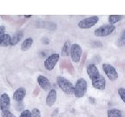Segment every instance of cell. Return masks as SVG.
I'll list each match as a JSON object with an SVG mask.
<instances>
[{
    "mask_svg": "<svg viewBox=\"0 0 125 117\" xmlns=\"http://www.w3.org/2000/svg\"><path fill=\"white\" fill-rule=\"evenodd\" d=\"M57 84L59 88H61V90H62V92H64L66 95H69V96L74 95L75 86H73V84L69 80H67L66 78L62 77V76H57Z\"/></svg>",
    "mask_w": 125,
    "mask_h": 117,
    "instance_id": "6da1fadb",
    "label": "cell"
},
{
    "mask_svg": "<svg viewBox=\"0 0 125 117\" xmlns=\"http://www.w3.org/2000/svg\"><path fill=\"white\" fill-rule=\"evenodd\" d=\"M87 88H88V84L85 79L83 78H79L76 81L75 84L74 88V96L76 98H82L84 96V95L87 92Z\"/></svg>",
    "mask_w": 125,
    "mask_h": 117,
    "instance_id": "7a4b0ae2",
    "label": "cell"
},
{
    "mask_svg": "<svg viewBox=\"0 0 125 117\" xmlns=\"http://www.w3.org/2000/svg\"><path fill=\"white\" fill-rule=\"evenodd\" d=\"M115 29V25L110 24V23H107V24H104V25L100 26L99 28L96 29L95 31H94V33H95L96 37H107V36L113 33Z\"/></svg>",
    "mask_w": 125,
    "mask_h": 117,
    "instance_id": "3957f363",
    "label": "cell"
},
{
    "mask_svg": "<svg viewBox=\"0 0 125 117\" xmlns=\"http://www.w3.org/2000/svg\"><path fill=\"white\" fill-rule=\"evenodd\" d=\"M99 21V18L97 16H91L89 18H86L82 19L81 21H79V23H77V26L80 29H87L92 28L94 25H96V23Z\"/></svg>",
    "mask_w": 125,
    "mask_h": 117,
    "instance_id": "277c9868",
    "label": "cell"
},
{
    "mask_svg": "<svg viewBox=\"0 0 125 117\" xmlns=\"http://www.w3.org/2000/svg\"><path fill=\"white\" fill-rule=\"evenodd\" d=\"M103 70L104 71L106 76L109 78V81L114 82L118 79V73L112 65L109 64V63H104L103 64Z\"/></svg>",
    "mask_w": 125,
    "mask_h": 117,
    "instance_id": "5b68a950",
    "label": "cell"
},
{
    "mask_svg": "<svg viewBox=\"0 0 125 117\" xmlns=\"http://www.w3.org/2000/svg\"><path fill=\"white\" fill-rule=\"evenodd\" d=\"M59 57H60V56L58 53H53L51 56H49L43 62L44 68L47 70H52L59 61Z\"/></svg>",
    "mask_w": 125,
    "mask_h": 117,
    "instance_id": "8992f818",
    "label": "cell"
},
{
    "mask_svg": "<svg viewBox=\"0 0 125 117\" xmlns=\"http://www.w3.org/2000/svg\"><path fill=\"white\" fill-rule=\"evenodd\" d=\"M82 55H83V49L80 45L77 44V43L72 44L71 49H70V57H71V60L74 62H79Z\"/></svg>",
    "mask_w": 125,
    "mask_h": 117,
    "instance_id": "52a82bcc",
    "label": "cell"
},
{
    "mask_svg": "<svg viewBox=\"0 0 125 117\" xmlns=\"http://www.w3.org/2000/svg\"><path fill=\"white\" fill-rule=\"evenodd\" d=\"M10 107V99L8 94L3 93L0 95V110L3 111H8Z\"/></svg>",
    "mask_w": 125,
    "mask_h": 117,
    "instance_id": "ba28073f",
    "label": "cell"
},
{
    "mask_svg": "<svg viewBox=\"0 0 125 117\" xmlns=\"http://www.w3.org/2000/svg\"><path fill=\"white\" fill-rule=\"evenodd\" d=\"M92 81V86L96 89H104L106 87V81L104 76H99L98 77L95 78Z\"/></svg>",
    "mask_w": 125,
    "mask_h": 117,
    "instance_id": "9c48e42d",
    "label": "cell"
},
{
    "mask_svg": "<svg viewBox=\"0 0 125 117\" xmlns=\"http://www.w3.org/2000/svg\"><path fill=\"white\" fill-rule=\"evenodd\" d=\"M37 83H38L39 87L41 88H43V90H51V83L50 82V80L46 76H38L37 77Z\"/></svg>",
    "mask_w": 125,
    "mask_h": 117,
    "instance_id": "30bf717a",
    "label": "cell"
},
{
    "mask_svg": "<svg viewBox=\"0 0 125 117\" xmlns=\"http://www.w3.org/2000/svg\"><path fill=\"white\" fill-rule=\"evenodd\" d=\"M57 90L55 88H51L46 96V100H45L46 105L48 107H52L55 104V102H56V101H57Z\"/></svg>",
    "mask_w": 125,
    "mask_h": 117,
    "instance_id": "8fae6325",
    "label": "cell"
},
{
    "mask_svg": "<svg viewBox=\"0 0 125 117\" xmlns=\"http://www.w3.org/2000/svg\"><path fill=\"white\" fill-rule=\"evenodd\" d=\"M86 71H87V74H88L89 77L93 80L95 78L98 77L99 76H101L99 72V69L97 68V67L95 64H89L86 68Z\"/></svg>",
    "mask_w": 125,
    "mask_h": 117,
    "instance_id": "7c38bea8",
    "label": "cell"
},
{
    "mask_svg": "<svg viewBox=\"0 0 125 117\" xmlns=\"http://www.w3.org/2000/svg\"><path fill=\"white\" fill-rule=\"evenodd\" d=\"M26 96V89L23 87L18 88L14 91L13 93V100L18 102H21L24 99Z\"/></svg>",
    "mask_w": 125,
    "mask_h": 117,
    "instance_id": "4fadbf2b",
    "label": "cell"
},
{
    "mask_svg": "<svg viewBox=\"0 0 125 117\" xmlns=\"http://www.w3.org/2000/svg\"><path fill=\"white\" fill-rule=\"evenodd\" d=\"M32 44H33V38L32 37H28L27 39H25L22 43L20 49H21L22 51H27L31 49V47L32 46Z\"/></svg>",
    "mask_w": 125,
    "mask_h": 117,
    "instance_id": "5bb4252c",
    "label": "cell"
},
{
    "mask_svg": "<svg viewBox=\"0 0 125 117\" xmlns=\"http://www.w3.org/2000/svg\"><path fill=\"white\" fill-rule=\"evenodd\" d=\"M71 46H72V44L70 43V42L69 40H67L64 43V44H63V46H62V51H61V55H62V57H68V56H70Z\"/></svg>",
    "mask_w": 125,
    "mask_h": 117,
    "instance_id": "9a60e30c",
    "label": "cell"
},
{
    "mask_svg": "<svg viewBox=\"0 0 125 117\" xmlns=\"http://www.w3.org/2000/svg\"><path fill=\"white\" fill-rule=\"evenodd\" d=\"M23 37V33L22 31H18L16 34H14L13 37H11V41H10V46H15L17 45L20 41L22 40Z\"/></svg>",
    "mask_w": 125,
    "mask_h": 117,
    "instance_id": "2e32d148",
    "label": "cell"
},
{
    "mask_svg": "<svg viewBox=\"0 0 125 117\" xmlns=\"http://www.w3.org/2000/svg\"><path fill=\"white\" fill-rule=\"evenodd\" d=\"M108 117H123L122 112L120 111L119 109L116 108H111L109 109L107 112Z\"/></svg>",
    "mask_w": 125,
    "mask_h": 117,
    "instance_id": "e0dca14e",
    "label": "cell"
},
{
    "mask_svg": "<svg viewBox=\"0 0 125 117\" xmlns=\"http://www.w3.org/2000/svg\"><path fill=\"white\" fill-rule=\"evenodd\" d=\"M123 16L122 15H110L109 16V23L110 24H115V23H118L119 21H121L123 19Z\"/></svg>",
    "mask_w": 125,
    "mask_h": 117,
    "instance_id": "ac0fdd59",
    "label": "cell"
},
{
    "mask_svg": "<svg viewBox=\"0 0 125 117\" xmlns=\"http://www.w3.org/2000/svg\"><path fill=\"white\" fill-rule=\"evenodd\" d=\"M10 41H11V37L9 34H5L4 37V39H3L2 45L4 47L9 46V45H10Z\"/></svg>",
    "mask_w": 125,
    "mask_h": 117,
    "instance_id": "d6986e66",
    "label": "cell"
},
{
    "mask_svg": "<svg viewBox=\"0 0 125 117\" xmlns=\"http://www.w3.org/2000/svg\"><path fill=\"white\" fill-rule=\"evenodd\" d=\"M5 34V27L4 25H1L0 26V45H2L3 39H4V37Z\"/></svg>",
    "mask_w": 125,
    "mask_h": 117,
    "instance_id": "ffe728a7",
    "label": "cell"
},
{
    "mask_svg": "<svg viewBox=\"0 0 125 117\" xmlns=\"http://www.w3.org/2000/svg\"><path fill=\"white\" fill-rule=\"evenodd\" d=\"M31 117H41V112L38 108L35 107L31 110Z\"/></svg>",
    "mask_w": 125,
    "mask_h": 117,
    "instance_id": "44dd1931",
    "label": "cell"
},
{
    "mask_svg": "<svg viewBox=\"0 0 125 117\" xmlns=\"http://www.w3.org/2000/svg\"><path fill=\"white\" fill-rule=\"evenodd\" d=\"M118 95L121 97L122 101L125 103V88H118Z\"/></svg>",
    "mask_w": 125,
    "mask_h": 117,
    "instance_id": "7402d4cb",
    "label": "cell"
},
{
    "mask_svg": "<svg viewBox=\"0 0 125 117\" xmlns=\"http://www.w3.org/2000/svg\"><path fill=\"white\" fill-rule=\"evenodd\" d=\"M19 117H31V111H30L29 109H25L21 112Z\"/></svg>",
    "mask_w": 125,
    "mask_h": 117,
    "instance_id": "603a6c76",
    "label": "cell"
},
{
    "mask_svg": "<svg viewBox=\"0 0 125 117\" xmlns=\"http://www.w3.org/2000/svg\"><path fill=\"white\" fill-rule=\"evenodd\" d=\"M1 115H2V117H16L15 115H13L10 110L1 112Z\"/></svg>",
    "mask_w": 125,
    "mask_h": 117,
    "instance_id": "cb8c5ba5",
    "label": "cell"
},
{
    "mask_svg": "<svg viewBox=\"0 0 125 117\" xmlns=\"http://www.w3.org/2000/svg\"><path fill=\"white\" fill-rule=\"evenodd\" d=\"M120 40L122 41H124L125 40V29H123L121 33V37H120Z\"/></svg>",
    "mask_w": 125,
    "mask_h": 117,
    "instance_id": "d4e9b609",
    "label": "cell"
},
{
    "mask_svg": "<svg viewBox=\"0 0 125 117\" xmlns=\"http://www.w3.org/2000/svg\"><path fill=\"white\" fill-rule=\"evenodd\" d=\"M23 17H24L25 18H31V17H32V16H31V15H24Z\"/></svg>",
    "mask_w": 125,
    "mask_h": 117,
    "instance_id": "484cf974",
    "label": "cell"
}]
</instances>
